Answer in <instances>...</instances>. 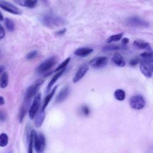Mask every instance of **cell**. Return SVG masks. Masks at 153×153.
<instances>
[{
	"label": "cell",
	"mask_w": 153,
	"mask_h": 153,
	"mask_svg": "<svg viewBox=\"0 0 153 153\" xmlns=\"http://www.w3.org/2000/svg\"><path fill=\"white\" fill-rule=\"evenodd\" d=\"M5 35V31L4 30V28L0 24V40L4 38Z\"/></svg>",
	"instance_id": "cell-33"
},
{
	"label": "cell",
	"mask_w": 153,
	"mask_h": 153,
	"mask_svg": "<svg viewBox=\"0 0 153 153\" xmlns=\"http://www.w3.org/2000/svg\"><path fill=\"white\" fill-rule=\"evenodd\" d=\"M4 20L7 30L10 32L13 31L14 30V27H15L13 21L9 18H5L4 19Z\"/></svg>",
	"instance_id": "cell-23"
},
{
	"label": "cell",
	"mask_w": 153,
	"mask_h": 153,
	"mask_svg": "<svg viewBox=\"0 0 153 153\" xmlns=\"http://www.w3.org/2000/svg\"><path fill=\"white\" fill-rule=\"evenodd\" d=\"M41 93H38L35 97L33 102L29 109V117L30 120H33L36 114L38 112V111L39 108V105L41 103Z\"/></svg>",
	"instance_id": "cell-7"
},
{
	"label": "cell",
	"mask_w": 153,
	"mask_h": 153,
	"mask_svg": "<svg viewBox=\"0 0 153 153\" xmlns=\"http://www.w3.org/2000/svg\"><path fill=\"white\" fill-rule=\"evenodd\" d=\"M66 69H63L60 71H59L57 74H56L52 78V79L50 80V81L49 82V83L48 84L47 86V91L50 90V89L51 88V87L53 85V84L56 82V81L59 79V78L64 73V72L65 71Z\"/></svg>",
	"instance_id": "cell-18"
},
{
	"label": "cell",
	"mask_w": 153,
	"mask_h": 153,
	"mask_svg": "<svg viewBox=\"0 0 153 153\" xmlns=\"http://www.w3.org/2000/svg\"><path fill=\"white\" fill-rule=\"evenodd\" d=\"M14 2L23 7H26L28 8H33L36 6L38 0H14Z\"/></svg>",
	"instance_id": "cell-17"
},
{
	"label": "cell",
	"mask_w": 153,
	"mask_h": 153,
	"mask_svg": "<svg viewBox=\"0 0 153 153\" xmlns=\"http://www.w3.org/2000/svg\"><path fill=\"white\" fill-rule=\"evenodd\" d=\"M126 22L127 25L132 27H148L149 26V23L148 22L137 16H131L128 17L126 20Z\"/></svg>",
	"instance_id": "cell-4"
},
{
	"label": "cell",
	"mask_w": 153,
	"mask_h": 153,
	"mask_svg": "<svg viewBox=\"0 0 153 153\" xmlns=\"http://www.w3.org/2000/svg\"><path fill=\"white\" fill-rule=\"evenodd\" d=\"M139 62V59L137 58V57H134L132 59H131V60L130 61V65L132 66H136V65L138 64Z\"/></svg>",
	"instance_id": "cell-32"
},
{
	"label": "cell",
	"mask_w": 153,
	"mask_h": 153,
	"mask_svg": "<svg viewBox=\"0 0 153 153\" xmlns=\"http://www.w3.org/2000/svg\"><path fill=\"white\" fill-rule=\"evenodd\" d=\"M70 60H71V57H68V58H67L66 59H65L62 63H61L57 67V68L54 70V71H55V72H57V71H60V70H62V69H65V67L68 65L69 62H70Z\"/></svg>",
	"instance_id": "cell-28"
},
{
	"label": "cell",
	"mask_w": 153,
	"mask_h": 153,
	"mask_svg": "<svg viewBox=\"0 0 153 153\" xmlns=\"http://www.w3.org/2000/svg\"><path fill=\"white\" fill-rule=\"evenodd\" d=\"M152 63H147L140 60V71L142 74L146 78H151L152 75Z\"/></svg>",
	"instance_id": "cell-9"
},
{
	"label": "cell",
	"mask_w": 153,
	"mask_h": 153,
	"mask_svg": "<svg viewBox=\"0 0 153 153\" xmlns=\"http://www.w3.org/2000/svg\"><path fill=\"white\" fill-rule=\"evenodd\" d=\"M0 8L13 14L20 15L22 14V11L19 8L4 0H0Z\"/></svg>",
	"instance_id": "cell-8"
},
{
	"label": "cell",
	"mask_w": 153,
	"mask_h": 153,
	"mask_svg": "<svg viewBox=\"0 0 153 153\" xmlns=\"http://www.w3.org/2000/svg\"><path fill=\"white\" fill-rule=\"evenodd\" d=\"M120 47L118 45L111 44V45H105L102 49L103 51H113V50H118V49H120Z\"/></svg>",
	"instance_id": "cell-29"
},
{
	"label": "cell",
	"mask_w": 153,
	"mask_h": 153,
	"mask_svg": "<svg viewBox=\"0 0 153 153\" xmlns=\"http://www.w3.org/2000/svg\"><path fill=\"white\" fill-rule=\"evenodd\" d=\"M44 82V80L42 79H38L34 84L29 86L26 91L25 94V97L23 104L27 106L28 104L30 102V100L32 99V98L35 96V94L37 93L39 87Z\"/></svg>",
	"instance_id": "cell-2"
},
{
	"label": "cell",
	"mask_w": 153,
	"mask_h": 153,
	"mask_svg": "<svg viewBox=\"0 0 153 153\" xmlns=\"http://www.w3.org/2000/svg\"><path fill=\"white\" fill-rule=\"evenodd\" d=\"M123 33H117L115 35H112L111 36H110L106 40V42L107 43H111L113 42H117L118 41H120L122 36H123Z\"/></svg>",
	"instance_id": "cell-24"
},
{
	"label": "cell",
	"mask_w": 153,
	"mask_h": 153,
	"mask_svg": "<svg viewBox=\"0 0 153 153\" xmlns=\"http://www.w3.org/2000/svg\"><path fill=\"white\" fill-rule=\"evenodd\" d=\"M66 29L65 28H64V29H63L62 30H60L56 32V34L57 35H62L64 34L66 32Z\"/></svg>",
	"instance_id": "cell-36"
},
{
	"label": "cell",
	"mask_w": 153,
	"mask_h": 153,
	"mask_svg": "<svg viewBox=\"0 0 153 153\" xmlns=\"http://www.w3.org/2000/svg\"><path fill=\"white\" fill-rule=\"evenodd\" d=\"M40 21L44 26L51 28L61 27L68 23L64 19L51 13L43 14L40 17Z\"/></svg>",
	"instance_id": "cell-1"
},
{
	"label": "cell",
	"mask_w": 153,
	"mask_h": 153,
	"mask_svg": "<svg viewBox=\"0 0 153 153\" xmlns=\"http://www.w3.org/2000/svg\"><path fill=\"white\" fill-rule=\"evenodd\" d=\"M82 113H83L85 115H88V114H89V112H90L89 109H88V108L87 106H82Z\"/></svg>",
	"instance_id": "cell-34"
},
{
	"label": "cell",
	"mask_w": 153,
	"mask_h": 153,
	"mask_svg": "<svg viewBox=\"0 0 153 153\" xmlns=\"http://www.w3.org/2000/svg\"><path fill=\"white\" fill-rule=\"evenodd\" d=\"M33 145L38 153H41L44 151L45 145L44 136L42 133L38 134L35 130H33Z\"/></svg>",
	"instance_id": "cell-3"
},
{
	"label": "cell",
	"mask_w": 153,
	"mask_h": 153,
	"mask_svg": "<svg viewBox=\"0 0 153 153\" xmlns=\"http://www.w3.org/2000/svg\"><path fill=\"white\" fill-rule=\"evenodd\" d=\"M108 62V59L106 56L96 57L89 62V65L94 68H101L105 66Z\"/></svg>",
	"instance_id": "cell-10"
},
{
	"label": "cell",
	"mask_w": 153,
	"mask_h": 153,
	"mask_svg": "<svg viewBox=\"0 0 153 153\" xmlns=\"http://www.w3.org/2000/svg\"><path fill=\"white\" fill-rule=\"evenodd\" d=\"M69 93V87L68 85H66L64 87L59 93L58 95L56 97V102L57 103H60L63 101L68 97Z\"/></svg>",
	"instance_id": "cell-13"
},
{
	"label": "cell",
	"mask_w": 153,
	"mask_h": 153,
	"mask_svg": "<svg viewBox=\"0 0 153 153\" xmlns=\"http://www.w3.org/2000/svg\"><path fill=\"white\" fill-rule=\"evenodd\" d=\"M128 42H129V39L128 38H124L122 39L121 44L123 46H124V45H126Z\"/></svg>",
	"instance_id": "cell-35"
},
{
	"label": "cell",
	"mask_w": 153,
	"mask_h": 153,
	"mask_svg": "<svg viewBox=\"0 0 153 153\" xmlns=\"http://www.w3.org/2000/svg\"><path fill=\"white\" fill-rule=\"evenodd\" d=\"M34 123L36 127H39L41 126L45 118V112L44 111L41 109L36 114L34 117Z\"/></svg>",
	"instance_id": "cell-15"
},
{
	"label": "cell",
	"mask_w": 153,
	"mask_h": 153,
	"mask_svg": "<svg viewBox=\"0 0 153 153\" xmlns=\"http://www.w3.org/2000/svg\"><path fill=\"white\" fill-rule=\"evenodd\" d=\"M130 105L134 109L140 110L145 107V100L141 95H135L130 98Z\"/></svg>",
	"instance_id": "cell-6"
},
{
	"label": "cell",
	"mask_w": 153,
	"mask_h": 153,
	"mask_svg": "<svg viewBox=\"0 0 153 153\" xmlns=\"http://www.w3.org/2000/svg\"><path fill=\"white\" fill-rule=\"evenodd\" d=\"M27 107L26 105H22V108L19 112V121L20 123H22L23 120V118L26 115V111H27Z\"/></svg>",
	"instance_id": "cell-27"
},
{
	"label": "cell",
	"mask_w": 153,
	"mask_h": 153,
	"mask_svg": "<svg viewBox=\"0 0 153 153\" xmlns=\"http://www.w3.org/2000/svg\"><path fill=\"white\" fill-rule=\"evenodd\" d=\"M33 130H32L30 133L29 142L28 146L27 153H33Z\"/></svg>",
	"instance_id": "cell-26"
},
{
	"label": "cell",
	"mask_w": 153,
	"mask_h": 153,
	"mask_svg": "<svg viewBox=\"0 0 153 153\" xmlns=\"http://www.w3.org/2000/svg\"><path fill=\"white\" fill-rule=\"evenodd\" d=\"M93 51V50L91 48L82 47V48H79L76 49L74 51V54H75V55H76L77 56L84 57H86V56H88Z\"/></svg>",
	"instance_id": "cell-16"
},
{
	"label": "cell",
	"mask_w": 153,
	"mask_h": 153,
	"mask_svg": "<svg viewBox=\"0 0 153 153\" xmlns=\"http://www.w3.org/2000/svg\"><path fill=\"white\" fill-rule=\"evenodd\" d=\"M133 45L137 48L144 49L149 51V52H152V48L151 47L150 44L148 42H145L143 40L136 39L133 42Z\"/></svg>",
	"instance_id": "cell-12"
},
{
	"label": "cell",
	"mask_w": 153,
	"mask_h": 153,
	"mask_svg": "<svg viewBox=\"0 0 153 153\" xmlns=\"http://www.w3.org/2000/svg\"><path fill=\"white\" fill-rule=\"evenodd\" d=\"M2 20H4V17H3L2 14L0 12V22L2 21Z\"/></svg>",
	"instance_id": "cell-39"
},
{
	"label": "cell",
	"mask_w": 153,
	"mask_h": 153,
	"mask_svg": "<svg viewBox=\"0 0 153 153\" xmlns=\"http://www.w3.org/2000/svg\"><path fill=\"white\" fill-rule=\"evenodd\" d=\"M57 88V85L55 86V87L53 88V90H52V91H51V93H50V94H48L45 97L44 101V103H43V105H42V109H41L42 110L44 111V109H45V108L47 106V105H48L49 102H50L51 98H52L53 96H54V93H55V92H56V88Z\"/></svg>",
	"instance_id": "cell-20"
},
{
	"label": "cell",
	"mask_w": 153,
	"mask_h": 153,
	"mask_svg": "<svg viewBox=\"0 0 153 153\" xmlns=\"http://www.w3.org/2000/svg\"><path fill=\"white\" fill-rule=\"evenodd\" d=\"M5 103V100L4 99L2 96H0V105H2Z\"/></svg>",
	"instance_id": "cell-37"
},
{
	"label": "cell",
	"mask_w": 153,
	"mask_h": 153,
	"mask_svg": "<svg viewBox=\"0 0 153 153\" xmlns=\"http://www.w3.org/2000/svg\"><path fill=\"white\" fill-rule=\"evenodd\" d=\"M38 52L37 50H33L30 51L29 53H27L26 56V58L27 60H31L34 59L35 57H36L38 56Z\"/></svg>",
	"instance_id": "cell-30"
},
{
	"label": "cell",
	"mask_w": 153,
	"mask_h": 153,
	"mask_svg": "<svg viewBox=\"0 0 153 153\" xmlns=\"http://www.w3.org/2000/svg\"><path fill=\"white\" fill-rule=\"evenodd\" d=\"M89 69V66L87 64H82L81 65L79 68L75 76H74L72 81L74 83H76L78 82L80 79L82 78V77L87 74Z\"/></svg>",
	"instance_id": "cell-11"
},
{
	"label": "cell",
	"mask_w": 153,
	"mask_h": 153,
	"mask_svg": "<svg viewBox=\"0 0 153 153\" xmlns=\"http://www.w3.org/2000/svg\"><path fill=\"white\" fill-rule=\"evenodd\" d=\"M8 137L6 133H2L0 134V146L5 147L8 145Z\"/></svg>",
	"instance_id": "cell-25"
},
{
	"label": "cell",
	"mask_w": 153,
	"mask_h": 153,
	"mask_svg": "<svg viewBox=\"0 0 153 153\" xmlns=\"http://www.w3.org/2000/svg\"><path fill=\"white\" fill-rule=\"evenodd\" d=\"M57 62V59L55 56H52L44 62H42L36 68V72L38 74H42L50 69Z\"/></svg>",
	"instance_id": "cell-5"
},
{
	"label": "cell",
	"mask_w": 153,
	"mask_h": 153,
	"mask_svg": "<svg viewBox=\"0 0 153 153\" xmlns=\"http://www.w3.org/2000/svg\"><path fill=\"white\" fill-rule=\"evenodd\" d=\"M114 97L119 101H123L126 98V93L122 89H117L114 92Z\"/></svg>",
	"instance_id": "cell-22"
},
{
	"label": "cell",
	"mask_w": 153,
	"mask_h": 153,
	"mask_svg": "<svg viewBox=\"0 0 153 153\" xmlns=\"http://www.w3.org/2000/svg\"><path fill=\"white\" fill-rule=\"evenodd\" d=\"M5 66L4 65H0V75L2 74V73L4 72V71L5 70Z\"/></svg>",
	"instance_id": "cell-38"
},
{
	"label": "cell",
	"mask_w": 153,
	"mask_h": 153,
	"mask_svg": "<svg viewBox=\"0 0 153 153\" xmlns=\"http://www.w3.org/2000/svg\"><path fill=\"white\" fill-rule=\"evenodd\" d=\"M140 57H141L140 60L147 63H153V54L152 52H143L140 54Z\"/></svg>",
	"instance_id": "cell-19"
},
{
	"label": "cell",
	"mask_w": 153,
	"mask_h": 153,
	"mask_svg": "<svg viewBox=\"0 0 153 153\" xmlns=\"http://www.w3.org/2000/svg\"><path fill=\"white\" fill-rule=\"evenodd\" d=\"M112 62L119 67H124L126 65V62L123 56L118 52L115 53L112 57Z\"/></svg>",
	"instance_id": "cell-14"
},
{
	"label": "cell",
	"mask_w": 153,
	"mask_h": 153,
	"mask_svg": "<svg viewBox=\"0 0 153 153\" xmlns=\"http://www.w3.org/2000/svg\"><path fill=\"white\" fill-rule=\"evenodd\" d=\"M7 119V115L3 111L0 109V122H4Z\"/></svg>",
	"instance_id": "cell-31"
},
{
	"label": "cell",
	"mask_w": 153,
	"mask_h": 153,
	"mask_svg": "<svg viewBox=\"0 0 153 153\" xmlns=\"http://www.w3.org/2000/svg\"><path fill=\"white\" fill-rule=\"evenodd\" d=\"M8 84V75L7 72L2 74L0 77V87L2 88H5Z\"/></svg>",
	"instance_id": "cell-21"
}]
</instances>
